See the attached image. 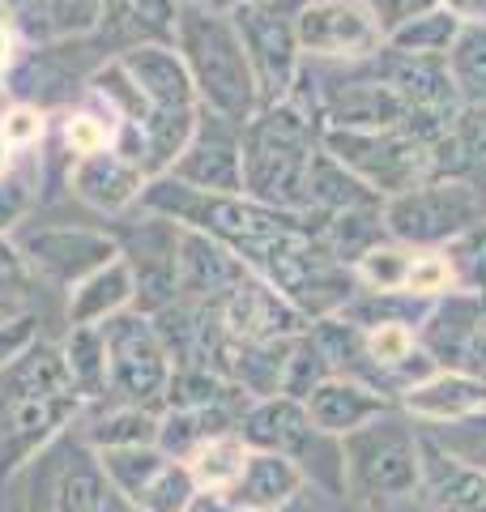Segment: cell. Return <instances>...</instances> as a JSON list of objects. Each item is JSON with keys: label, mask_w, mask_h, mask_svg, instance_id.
<instances>
[{"label": "cell", "mask_w": 486, "mask_h": 512, "mask_svg": "<svg viewBox=\"0 0 486 512\" xmlns=\"http://www.w3.org/2000/svg\"><path fill=\"white\" fill-rule=\"evenodd\" d=\"M86 410L52 342H35L0 372V483L30 466Z\"/></svg>", "instance_id": "obj_1"}, {"label": "cell", "mask_w": 486, "mask_h": 512, "mask_svg": "<svg viewBox=\"0 0 486 512\" xmlns=\"http://www.w3.org/2000/svg\"><path fill=\"white\" fill-rule=\"evenodd\" d=\"M324 124L303 99L265 103L243 124V192L278 210L307 214V171Z\"/></svg>", "instance_id": "obj_2"}, {"label": "cell", "mask_w": 486, "mask_h": 512, "mask_svg": "<svg viewBox=\"0 0 486 512\" xmlns=\"http://www.w3.org/2000/svg\"><path fill=\"white\" fill-rule=\"evenodd\" d=\"M175 52H180L205 111L235 124H248L261 111V86H256L252 60L231 22V9H218L209 0L180 5Z\"/></svg>", "instance_id": "obj_3"}, {"label": "cell", "mask_w": 486, "mask_h": 512, "mask_svg": "<svg viewBox=\"0 0 486 512\" xmlns=\"http://www.w3.org/2000/svg\"><path fill=\"white\" fill-rule=\"evenodd\" d=\"M346 495L371 512L414 500L423 474V427L401 406L376 414L359 431L342 436Z\"/></svg>", "instance_id": "obj_4"}, {"label": "cell", "mask_w": 486, "mask_h": 512, "mask_svg": "<svg viewBox=\"0 0 486 512\" xmlns=\"http://www.w3.org/2000/svg\"><path fill=\"white\" fill-rule=\"evenodd\" d=\"M239 436L248 448H269V453L290 457L303 470V478L329 495H346V466H342V440L320 431L299 397H261L239 414Z\"/></svg>", "instance_id": "obj_5"}, {"label": "cell", "mask_w": 486, "mask_h": 512, "mask_svg": "<svg viewBox=\"0 0 486 512\" xmlns=\"http://www.w3.org/2000/svg\"><path fill=\"white\" fill-rule=\"evenodd\" d=\"M320 141L380 201L431 180V146L405 128H324Z\"/></svg>", "instance_id": "obj_6"}, {"label": "cell", "mask_w": 486, "mask_h": 512, "mask_svg": "<svg viewBox=\"0 0 486 512\" xmlns=\"http://www.w3.org/2000/svg\"><path fill=\"white\" fill-rule=\"evenodd\" d=\"M231 22L243 39V52L252 60L261 107L290 99L303 73L299 0H243V5L231 9Z\"/></svg>", "instance_id": "obj_7"}, {"label": "cell", "mask_w": 486, "mask_h": 512, "mask_svg": "<svg viewBox=\"0 0 486 512\" xmlns=\"http://www.w3.org/2000/svg\"><path fill=\"white\" fill-rule=\"evenodd\" d=\"M486 218V205L474 184L448 180V175H431V180L414 184L384 201V227L393 239L410 248H444L465 227Z\"/></svg>", "instance_id": "obj_8"}, {"label": "cell", "mask_w": 486, "mask_h": 512, "mask_svg": "<svg viewBox=\"0 0 486 512\" xmlns=\"http://www.w3.org/2000/svg\"><path fill=\"white\" fill-rule=\"evenodd\" d=\"M103 60L107 56L90 39H52V43L22 47L18 60L9 64V73L0 77L5 82V99L39 107L47 116H60L64 107H73L81 99L86 77Z\"/></svg>", "instance_id": "obj_9"}, {"label": "cell", "mask_w": 486, "mask_h": 512, "mask_svg": "<svg viewBox=\"0 0 486 512\" xmlns=\"http://www.w3.org/2000/svg\"><path fill=\"white\" fill-rule=\"evenodd\" d=\"M107 367H111V393L107 402H128V406H154L162 410L167 384L175 363L162 346L150 312L128 308L120 316H111L107 325Z\"/></svg>", "instance_id": "obj_10"}, {"label": "cell", "mask_w": 486, "mask_h": 512, "mask_svg": "<svg viewBox=\"0 0 486 512\" xmlns=\"http://www.w3.org/2000/svg\"><path fill=\"white\" fill-rule=\"evenodd\" d=\"M384 22L371 0H299L303 60H367L384 47Z\"/></svg>", "instance_id": "obj_11"}, {"label": "cell", "mask_w": 486, "mask_h": 512, "mask_svg": "<svg viewBox=\"0 0 486 512\" xmlns=\"http://www.w3.org/2000/svg\"><path fill=\"white\" fill-rule=\"evenodd\" d=\"M414 333L435 367H457L486 380V295L448 291L431 299Z\"/></svg>", "instance_id": "obj_12"}, {"label": "cell", "mask_w": 486, "mask_h": 512, "mask_svg": "<svg viewBox=\"0 0 486 512\" xmlns=\"http://www.w3.org/2000/svg\"><path fill=\"white\" fill-rule=\"evenodd\" d=\"M56 453L60 461H47V453L35 457L43 466V483L35 487V512H137L133 500L103 474L86 440L64 444Z\"/></svg>", "instance_id": "obj_13"}, {"label": "cell", "mask_w": 486, "mask_h": 512, "mask_svg": "<svg viewBox=\"0 0 486 512\" xmlns=\"http://www.w3.org/2000/svg\"><path fill=\"white\" fill-rule=\"evenodd\" d=\"M18 248L39 282L56 286V291H73L81 278L116 261L120 235L103 227H35L18 235Z\"/></svg>", "instance_id": "obj_14"}, {"label": "cell", "mask_w": 486, "mask_h": 512, "mask_svg": "<svg viewBox=\"0 0 486 512\" xmlns=\"http://www.w3.org/2000/svg\"><path fill=\"white\" fill-rule=\"evenodd\" d=\"M180 222L141 210L133 227L116 231L120 235V256L133 269L137 282V308L158 312L180 299Z\"/></svg>", "instance_id": "obj_15"}, {"label": "cell", "mask_w": 486, "mask_h": 512, "mask_svg": "<svg viewBox=\"0 0 486 512\" xmlns=\"http://www.w3.org/2000/svg\"><path fill=\"white\" fill-rule=\"evenodd\" d=\"M162 175H175L180 184L205 192H243V124L201 107L188 146Z\"/></svg>", "instance_id": "obj_16"}, {"label": "cell", "mask_w": 486, "mask_h": 512, "mask_svg": "<svg viewBox=\"0 0 486 512\" xmlns=\"http://www.w3.org/2000/svg\"><path fill=\"white\" fill-rule=\"evenodd\" d=\"M410 504L418 512H486V466L423 431V474Z\"/></svg>", "instance_id": "obj_17"}, {"label": "cell", "mask_w": 486, "mask_h": 512, "mask_svg": "<svg viewBox=\"0 0 486 512\" xmlns=\"http://www.w3.org/2000/svg\"><path fill=\"white\" fill-rule=\"evenodd\" d=\"M145 180H150V175H145L133 158H124L116 146L81 154L69 163V171H64V184H69L73 197L86 205V210L107 214V218H120L133 210L141 201Z\"/></svg>", "instance_id": "obj_18"}, {"label": "cell", "mask_w": 486, "mask_h": 512, "mask_svg": "<svg viewBox=\"0 0 486 512\" xmlns=\"http://www.w3.org/2000/svg\"><path fill=\"white\" fill-rule=\"evenodd\" d=\"M218 308H222L231 338L239 342H278V338H295V333L307 329V316L261 274H248Z\"/></svg>", "instance_id": "obj_19"}, {"label": "cell", "mask_w": 486, "mask_h": 512, "mask_svg": "<svg viewBox=\"0 0 486 512\" xmlns=\"http://www.w3.org/2000/svg\"><path fill=\"white\" fill-rule=\"evenodd\" d=\"M397 406L423 427H457L486 414V380L457 367H435L397 397Z\"/></svg>", "instance_id": "obj_20"}, {"label": "cell", "mask_w": 486, "mask_h": 512, "mask_svg": "<svg viewBox=\"0 0 486 512\" xmlns=\"http://www.w3.org/2000/svg\"><path fill=\"white\" fill-rule=\"evenodd\" d=\"M175 26H180V0H103V18L90 43L111 60L145 43L175 47Z\"/></svg>", "instance_id": "obj_21"}, {"label": "cell", "mask_w": 486, "mask_h": 512, "mask_svg": "<svg viewBox=\"0 0 486 512\" xmlns=\"http://www.w3.org/2000/svg\"><path fill=\"white\" fill-rule=\"evenodd\" d=\"M252 269L205 231H180V299L222 303Z\"/></svg>", "instance_id": "obj_22"}, {"label": "cell", "mask_w": 486, "mask_h": 512, "mask_svg": "<svg viewBox=\"0 0 486 512\" xmlns=\"http://www.w3.org/2000/svg\"><path fill=\"white\" fill-rule=\"evenodd\" d=\"M307 414H312V423L320 431H329V436H350V431H359L363 423H371L376 414L393 410L397 402L380 389H371L363 380H350V376H329L324 384H316L312 393L303 397Z\"/></svg>", "instance_id": "obj_23"}, {"label": "cell", "mask_w": 486, "mask_h": 512, "mask_svg": "<svg viewBox=\"0 0 486 512\" xmlns=\"http://www.w3.org/2000/svg\"><path fill=\"white\" fill-rule=\"evenodd\" d=\"M303 487L307 478L290 457L269 453V448H252L248 466H243L239 483L226 491V500L235 504V512H286L299 500Z\"/></svg>", "instance_id": "obj_24"}, {"label": "cell", "mask_w": 486, "mask_h": 512, "mask_svg": "<svg viewBox=\"0 0 486 512\" xmlns=\"http://www.w3.org/2000/svg\"><path fill=\"white\" fill-rule=\"evenodd\" d=\"M137 308V282L124 256L94 269L69 291V325H107L111 316Z\"/></svg>", "instance_id": "obj_25"}, {"label": "cell", "mask_w": 486, "mask_h": 512, "mask_svg": "<svg viewBox=\"0 0 486 512\" xmlns=\"http://www.w3.org/2000/svg\"><path fill=\"white\" fill-rule=\"evenodd\" d=\"M239 414L231 406H162L158 414V448L175 461H188L201 444L222 431H235Z\"/></svg>", "instance_id": "obj_26"}, {"label": "cell", "mask_w": 486, "mask_h": 512, "mask_svg": "<svg viewBox=\"0 0 486 512\" xmlns=\"http://www.w3.org/2000/svg\"><path fill=\"white\" fill-rule=\"evenodd\" d=\"M64 372H69L81 402H107L111 393V367H107V333L103 325H69V338L60 342Z\"/></svg>", "instance_id": "obj_27"}, {"label": "cell", "mask_w": 486, "mask_h": 512, "mask_svg": "<svg viewBox=\"0 0 486 512\" xmlns=\"http://www.w3.org/2000/svg\"><path fill=\"white\" fill-rule=\"evenodd\" d=\"M371 201H380V197L350 167L337 163V158L324 150V141H320V150L312 158V171H307V214L329 218V214L354 210V205H371Z\"/></svg>", "instance_id": "obj_28"}, {"label": "cell", "mask_w": 486, "mask_h": 512, "mask_svg": "<svg viewBox=\"0 0 486 512\" xmlns=\"http://www.w3.org/2000/svg\"><path fill=\"white\" fill-rule=\"evenodd\" d=\"M316 227H320V239L329 244V252H333L342 265H354L367 248H376L380 239H388V227H384V201L354 205V210L329 214V218H316Z\"/></svg>", "instance_id": "obj_29"}, {"label": "cell", "mask_w": 486, "mask_h": 512, "mask_svg": "<svg viewBox=\"0 0 486 512\" xmlns=\"http://www.w3.org/2000/svg\"><path fill=\"white\" fill-rule=\"evenodd\" d=\"M158 414L154 406H128V402H107L103 414H94L86 427V444L94 453L103 448H133V444H158Z\"/></svg>", "instance_id": "obj_30"}, {"label": "cell", "mask_w": 486, "mask_h": 512, "mask_svg": "<svg viewBox=\"0 0 486 512\" xmlns=\"http://www.w3.org/2000/svg\"><path fill=\"white\" fill-rule=\"evenodd\" d=\"M248 453H252V448H248V440H243L239 427H235V431H222V436L201 444L197 453L188 457V470H192V478H197L201 491L226 495V491L239 483L243 466H248Z\"/></svg>", "instance_id": "obj_31"}, {"label": "cell", "mask_w": 486, "mask_h": 512, "mask_svg": "<svg viewBox=\"0 0 486 512\" xmlns=\"http://www.w3.org/2000/svg\"><path fill=\"white\" fill-rule=\"evenodd\" d=\"M457 35H461V22L452 18L444 5H435V9H423V13H414V18L397 22L384 35V43L397 47V52H414V56H448V47L457 43Z\"/></svg>", "instance_id": "obj_32"}, {"label": "cell", "mask_w": 486, "mask_h": 512, "mask_svg": "<svg viewBox=\"0 0 486 512\" xmlns=\"http://www.w3.org/2000/svg\"><path fill=\"white\" fill-rule=\"evenodd\" d=\"M448 73L465 107L486 103V26H461L457 43L448 47Z\"/></svg>", "instance_id": "obj_33"}, {"label": "cell", "mask_w": 486, "mask_h": 512, "mask_svg": "<svg viewBox=\"0 0 486 512\" xmlns=\"http://www.w3.org/2000/svg\"><path fill=\"white\" fill-rule=\"evenodd\" d=\"M43 188V150L26 154L18 167L0 175V235L18 231V222L30 218V210L39 205Z\"/></svg>", "instance_id": "obj_34"}, {"label": "cell", "mask_w": 486, "mask_h": 512, "mask_svg": "<svg viewBox=\"0 0 486 512\" xmlns=\"http://www.w3.org/2000/svg\"><path fill=\"white\" fill-rule=\"evenodd\" d=\"M197 491H201V487H197V478H192L188 461L167 457V461L158 466V474L137 491L133 508H137V512H184L188 500H192Z\"/></svg>", "instance_id": "obj_35"}, {"label": "cell", "mask_w": 486, "mask_h": 512, "mask_svg": "<svg viewBox=\"0 0 486 512\" xmlns=\"http://www.w3.org/2000/svg\"><path fill=\"white\" fill-rule=\"evenodd\" d=\"M99 457V466L103 474L116 483L128 500H137V491L150 483V478L158 474V466L167 461V453H162L158 444H133V448H103V453H94Z\"/></svg>", "instance_id": "obj_36"}, {"label": "cell", "mask_w": 486, "mask_h": 512, "mask_svg": "<svg viewBox=\"0 0 486 512\" xmlns=\"http://www.w3.org/2000/svg\"><path fill=\"white\" fill-rule=\"evenodd\" d=\"M333 376L329 367V355H324V346L316 342L312 329L295 333V342H290V355H286V376H282V393L286 397H303L316 389V384H324Z\"/></svg>", "instance_id": "obj_37"}, {"label": "cell", "mask_w": 486, "mask_h": 512, "mask_svg": "<svg viewBox=\"0 0 486 512\" xmlns=\"http://www.w3.org/2000/svg\"><path fill=\"white\" fill-rule=\"evenodd\" d=\"M444 252L452 261V274H457V291L486 295V218L465 227L457 239H448Z\"/></svg>", "instance_id": "obj_38"}, {"label": "cell", "mask_w": 486, "mask_h": 512, "mask_svg": "<svg viewBox=\"0 0 486 512\" xmlns=\"http://www.w3.org/2000/svg\"><path fill=\"white\" fill-rule=\"evenodd\" d=\"M448 291H457V274L444 248H414L410 261V278H405V295L410 299H440Z\"/></svg>", "instance_id": "obj_39"}, {"label": "cell", "mask_w": 486, "mask_h": 512, "mask_svg": "<svg viewBox=\"0 0 486 512\" xmlns=\"http://www.w3.org/2000/svg\"><path fill=\"white\" fill-rule=\"evenodd\" d=\"M35 269L26 265V256L13 235H0V316L26 312V299L35 291Z\"/></svg>", "instance_id": "obj_40"}, {"label": "cell", "mask_w": 486, "mask_h": 512, "mask_svg": "<svg viewBox=\"0 0 486 512\" xmlns=\"http://www.w3.org/2000/svg\"><path fill=\"white\" fill-rule=\"evenodd\" d=\"M52 39H90L103 18V0H43Z\"/></svg>", "instance_id": "obj_41"}, {"label": "cell", "mask_w": 486, "mask_h": 512, "mask_svg": "<svg viewBox=\"0 0 486 512\" xmlns=\"http://www.w3.org/2000/svg\"><path fill=\"white\" fill-rule=\"evenodd\" d=\"M35 342H39V316L30 308L13 312V316H0V372H5L13 359H22Z\"/></svg>", "instance_id": "obj_42"}, {"label": "cell", "mask_w": 486, "mask_h": 512, "mask_svg": "<svg viewBox=\"0 0 486 512\" xmlns=\"http://www.w3.org/2000/svg\"><path fill=\"white\" fill-rule=\"evenodd\" d=\"M371 5H376V13H380L384 30H393L397 22L414 18V13H423V9H435V5H440V0H371Z\"/></svg>", "instance_id": "obj_43"}, {"label": "cell", "mask_w": 486, "mask_h": 512, "mask_svg": "<svg viewBox=\"0 0 486 512\" xmlns=\"http://www.w3.org/2000/svg\"><path fill=\"white\" fill-rule=\"evenodd\" d=\"M22 52V35H18V26H13V13L5 9V0H0V77L9 73V64L18 60Z\"/></svg>", "instance_id": "obj_44"}, {"label": "cell", "mask_w": 486, "mask_h": 512, "mask_svg": "<svg viewBox=\"0 0 486 512\" xmlns=\"http://www.w3.org/2000/svg\"><path fill=\"white\" fill-rule=\"evenodd\" d=\"M461 26H486V0H440Z\"/></svg>", "instance_id": "obj_45"}, {"label": "cell", "mask_w": 486, "mask_h": 512, "mask_svg": "<svg viewBox=\"0 0 486 512\" xmlns=\"http://www.w3.org/2000/svg\"><path fill=\"white\" fill-rule=\"evenodd\" d=\"M184 512H235V504L226 500V495H218V491H197Z\"/></svg>", "instance_id": "obj_46"}, {"label": "cell", "mask_w": 486, "mask_h": 512, "mask_svg": "<svg viewBox=\"0 0 486 512\" xmlns=\"http://www.w3.org/2000/svg\"><path fill=\"white\" fill-rule=\"evenodd\" d=\"M22 158H26V154H18V150H13L5 137H0V175H5V171H13V167L22 163Z\"/></svg>", "instance_id": "obj_47"}, {"label": "cell", "mask_w": 486, "mask_h": 512, "mask_svg": "<svg viewBox=\"0 0 486 512\" xmlns=\"http://www.w3.org/2000/svg\"><path fill=\"white\" fill-rule=\"evenodd\" d=\"M380 512H418L410 500H405V504H393V508H380Z\"/></svg>", "instance_id": "obj_48"}, {"label": "cell", "mask_w": 486, "mask_h": 512, "mask_svg": "<svg viewBox=\"0 0 486 512\" xmlns=\"http://www.w3.org/2000/svg\"><path fill=\"white\" fill-rule=\"evenodd\" d=\"M209 5H218V9H235V5H243V0H209Z\"/></svg>", "instance_id": "obj_49"}, {"label": "cell", "mask_w": 486, "mask_h": 512, "mask_svg": "<svg viewBox=\"0 0 486 512\" xmlns=\"http://www.w3.org/2000/svg\"><path fill=\"white\" fill-rule=\"evenodd\" d=\"M5 103H9V99H5V82H0V111H5Z\"/></svg>", "instance_id": "obj_50"}, {"label": "cell", "mask_w": 486, "mask_h": 512, "mask_svg": "<svg viewBox=\"0 0 486 512\" xmlns=\"http://www.w3.org/2000/svg\"><path fill=\"white\" fill-rule=\"evenodd\" d=\"M180 5H197V0H180Z\"/></svg>", "instance_id": "obj_51"}, {"label": "cell", "mask_w": 486, "mask_h": 512, "mask_svg": "<svg viewBox=\"0 0 486 512\" xmlns=\"http://www.w3.org/2000/svg\"><path fill=\"white\" fill-rule=\"evenodd\" d=\"M9 316H13V312H9Z\"/></svg>", "instance_id": "obj_52"}]
</instances>
